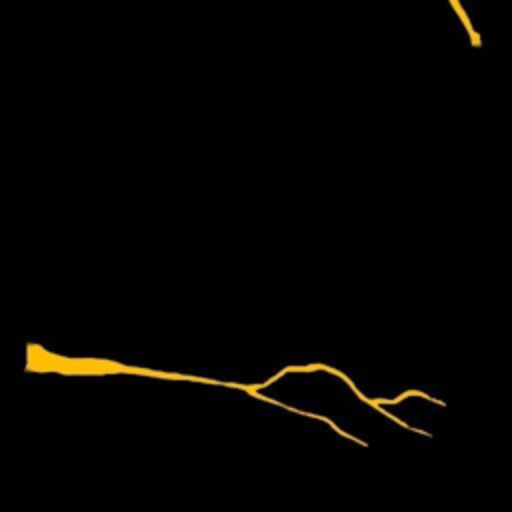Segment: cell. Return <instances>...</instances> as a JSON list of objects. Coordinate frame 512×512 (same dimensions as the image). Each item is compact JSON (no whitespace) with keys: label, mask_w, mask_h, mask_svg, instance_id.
I'll return each instance as SVG.
<instances>
[{"label":"cell","mask_w":512,"mask_h":512,"mask_svg":"<svg viewBox=\"0 0 512 512\" xmlns=\"http://www.w3.org/2000/svg\"><path fill=\"white\" fill-rule=\"evenodd\" d=\"M448 4H450V8L454 10V14H456V18L460 20V24L464 26L470 44H472L474 48H480V46H482V38H480V34L476 32V28H474V24H472V18L468 16V12H466V8L462 6V2H460V0H448Z\"/></svg>","instance_id":"obj_1"}]
</instances>
